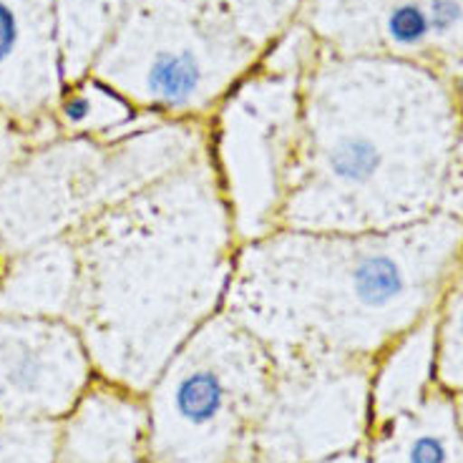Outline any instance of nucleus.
Here are the masks:
<instances>
[{"mask_svg": "<svg viewBox=\"0 0 463 463\" xmlns=\"http://www.w3.org/2000/svg\"><path fill=\"white\" fill-rule=\"evenodd\" d=\"M73 240L81 288L71 323L99 378L144 395L227 300L240 240L209 154L101 212Z\"/></svg>", "mask_w": 463, "mask_h": 463, "instance_id": "1", "label": "nucleus"}, {"mask_svg": "<svg viewBox=\"0 0 463 463\" xmlns=\"http://www.w3.org/2000/svg\"><path fill=\"white\" fill-rule=\"evenodd\" d=\"M461 250L463 222L443 212L381 232L279 227L240 244L224 313L262 340L275 363H373L439 310Z\"/></svg>", "mask_w": 463, "mask_h": 463, "instance_id": "2", "label": "nucleus"}, {"mask_svg": "<svg viewBox=\"0 0 463 463\" xmlns=\"http://www.w3.org/2000/svg\"><path fill=\"white\" fill-rule=\"evenodd\" d=\"M458 131L451 86L433 69L327 56L302 79L300 154L282 227L381 232L429 220Z\"/></svg>", "mask_w": 463, "mask_h": 463, "instance_id": "3", "label": "nucleus"}, {"mask_svg": "<svg viewBox=\"0 0 463 463\" xmlns=\"http://www.w3.org/2000/svg\"><path fill=\"white\" fill-rule=\"evenodd\" d=\"M207 151V124L156 121L111 141L51 137L0 169L8 255L66 237Z\"/></svg>", "mask_w": 463, "mask_h": 463, "instance_id": "4", "label": "nucleus"}, {"mask_svg": "<svg viewBox=\"0 0 463 463\" xmlns=\"http://www.w3.org/2000/svg\"><path fill=\"white\" fill-rule=\"evenodd\" d=\"M278 363L234 317L217 313L144 393V463H237L250 456Z\"/></svg>", "mask_w": 463, "mask_h": 463, "instance_id": "5", "label": "nucleus"}, {"mask_svg": "<svg viewBox=\"0 0 463 463\" xmlns=\"http://www.w3.org/2000/svg\"><path fill=\"white\" fill-rule=\"evenodd\" d=\"M255 53L209 3L139 0L99 53L93 76L159 121L207 124Z\"/></svg>", "mask_w": 463, "mask_h": 463, "instance_id": "6", "label": "nucleus"}, {"mask_svg": "<svg viewBox=\"0 0 463 463\" xmlns=\"http://www.w3.org/2000/svg\"><path fill=\"white\" fill-rule=\"evenodd\" d=\"M302 79L269 71L240 81L207 121V154L240 244L282 227L300 154Z\"/></svg>", "mask_w": 463, "mask_h": 463, "instance_id": "7", "label": "nucleus"}, {"mask_svg": "<svg viewBox=\"0 0 463 463\" xmlns=\"http://www.w3.org/2000/svg\"><path fill=\"white\" fill-rule=\"evenodd\" d=\"M371 429V363L289 360L278 363L250 456L320 463L365 449Z\"/></svg>", "mask_w": 463, "mask_h": 463, "instance_id": "8", "label": "nucleus"}, {"mask_svg": "<svg viewBox=\"0 0 463 463\" xmlns=\"http://www.w3.org/2000/svg\"><path fill=\"white\" fill-rule=\"evenodd\" d=\"M96 378L71 320L0 315V420H63Z\"/></svg>", "mask_w": 463, "mask_h": 463, "instance_id": "9", "label": "nucleus"}, {"mask_svg": "<svg viewBox=\"0 0 463 463\" xmlns=\"http://www.w3.org/2000/svg\"><path fill=\"white\" fill-rule=\"evenodd\" d=\"M58 71L48 0H0V114L38 141L56 137Z\"/></svg>", "mask_w": 463, "mask_h": 463, "instance_id": "10", "label": "nucleus"}, {"mask_svg": "<svg viewBox=\"0 0 463 463\" xmlns=\"http://www.w3.org/2000/svg\"><path fill=\"white\" fill-rule=\"evenodd\" d=\"M146 401L96 378L61 420L56 463H144Z\"/></svg>", "mask_w": 463, "mask_h": 463, "instance_id": "11", "label": "nucleus"}, {"mask_svg": "<svg viewBox=\"0 0 463 463\" xmlns=\"http://www.w3.org/2000/svg\"><path fill=\"white\" fill-rule=\"evenodd\" d=\"M81 288V262L73 234L33 244L11 255L0 282V315L73 320Z\"/></svg>", "mask_w": 463, "mask_h": 463, "instance_id": "12", "label": "nucleus"}, {"mask_svg": "<svg viewBox=\"0 0 463 463\" xmlns=\"http://www.w3.org/2000/svg\"><path fill=\"white\" fill-rule=\"evenodd\" d=\"M433 388H439V310L395 337L371 363L373 429L416 411Z\"/></svg>", "mask_w": 463, "mask_h": 463, "instance_id": "13", "label": "nucleus"}, {"mask_svg": "<svg viewBox=\"0 0 463 463\" xmlns=\"http://www.w3.org/2000/svg\"><path fill=\"white\" fill-rule=\"evenodd\" d=\"M368 463H463V429L456 398L443 388L416 411L375 426L365 440Z\"/></svg>", "mask_w": 463, "mask_h": 463, "instance_id": "14", "label": "nucleus"}, {"mask_svg": "<svg viewBox=\"0 0 463 463\" xmlns=\"http://www.w3.org/2000/svg\"><path fill=\"white\" fill-rule=\"evenodd\" d=\"M156 121L159 118L141 111L99 76H89L86 81L71 86L69 91L58 93L51 111L56 137L73 139L111 141Z\"/></svg>", "mask_w": 463, "mask_h": 463, "instance_id": "15", "label": "nucleus"}, {"mask_svg": "<svg viewBox=\"0 0 463 463\" xmlns=\"http://www.w3.org/2000/svg\"><path fill=\"white\" fill-rule=\"evenodd\" d=\"M439 385L463 393V272L453 278L439 305Z\"/></svg>", "mask_w": 463, "mask_h": 463, "instance_id": "16", "label": "nucleus"}, {"mask_svg": "<svg viewBox=\"0 0 463 463\" xmlns=\"http://www.w3.org/2000/svg\"><path fill=\"white\" fill-rule=\"evenodd\" d=\"M61 420H0V463H56Z\"/></svg>", "mask_w": 463, "mask_h": 463, "instance_id": "17", "label": "nucleus"}, {"mask_svg": "<svg viewBox=\"0 0 463 463\" xmlns=\"http://www.w3.org/2000/svg\"><path fill=\"white\" fill-rule=\"evenodd\" d=\"M443 214H449L453 220L463 222V114H461V131L453 146L451 164H449V174H446V186H443V199H440V209Z\"/></svg>", "mask_w": 463, "mask_h": 463, "instance_id": "18", "label": "nucleus"}, {"mask_svg": "<svg viewBox=\"0 0 463 463\" xmlns=\"http://www.w3.org/2000/svg\"><path fill=\"white\" fill-rule=\"evenodd\" d=\"M33 144L35 139L31 134H25L15 121H11L5 114H0V169H5L18 156H24Z\"/></svg>", "mask_w": 463, "mask_h": 463, "instance_id": "19", "label": "nucleus"}, {"mask_svg": "<svg viewBox=\"0 0 463 463\" xmlns=\"http://www.w3.org/2000/svg\"><path fill=\"white\" fill-rule=\"evenodd\" d=\"M320 463H368V456H365V449H358V451L343 453V456H335V458H327V461Z\"/></svg>", "mask_w": 463, "mask_h": 463, "instance_id": "20", "label": "nucleus"}, {"mask_svg": "<svg viewBox=\"0 0 463 463\" xmlns=\"http://www.w3.org/2000/svg\"><path fill=\"white\" fill-rule=\"evenodd\" d=\"M8 262H11V255H8V250H5V247H3V242H0V282H3V278H5Z\"/></svg>", "mask_w": 463, "mask_h": 463, "instance_id": "21", "label": "nucleus"}, {"mask_svg": "<svg viewBox=\"0 0 463 463\" xmlns=\"http://www.w3.org/2000/svg\"><path fill=\"white\" fill-rule=\"evenodd\" d=\"M456 411H458V420H461V429H463V393H456Z\"/></svg>", "mask_w": 463, "mask_h": 463, "instance_id": "22", "label": "nucleus"}, {"mask_svg": "<svg viewBox=\"0 0 463 463\" xmlns=\"http://www.w3.org/2000/svg\"><path fill=\"white\" fill-rule=\"evenodd\" d=\"M237 463H269V461H262V458H257V456H247V458H242V461Z\"/></svg>", "mask_w": 463, "mask_h": 463, "instance_id": "23", "label": "nucleus"}, {"mask_svg": "<svg viewBox=\"0 0 463 463\" xmlns=\"http://www.w3.org/2000/svg\"><path fill=\"white\" fill-rule=\"evenodd\" d=\"M461 272H463V250H461Z\"/></svg>", "mask_w": 463, "mask_h": 463, "instance_id": "24", "label": "nucleus"}]
</instances>
